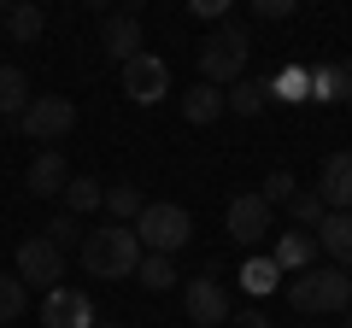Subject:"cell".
<instances>
[{
	"mask_svg": "<svg viewBox=\"0 0 352 328\" xmlns=\"http://www.w3.org/2000/svg\"><path fill=\"white\" fill-rule=\"evenodd\" d=\"M182 311L194 316V323L200 328H217V323H229V293H223V281L212 276V270H206V276H194L188 288H182Z\"/></svg>",
	"mask_w": 352,
	"mask_h": 328,
	"instance_id": "9",
	"label": "cell"
},
{
	"mask_svg": "<svg viewBox=\"0 0 352 328\" xmlns=\"http://www.w3.org/2000/svg\"><path fill=\"white\" fill-rule=\"evenodd\" d=\"M247 59H252V41H247V24L223 18L212 36L200 41V76L194 82H212V89H229L247 76Z\"/></svg>",
	"mask_w": 352,
	"mask_h": 328,
	"instance_id": "2",
	"label": "cell"
},
{
	"mask_svg": "<svg viewBox=\"0 0 352 328\" xmlns=\"http://www.w3.org/2000/svg\"><path fill=\"white\" fill-rule=\"evenodd\" d=\"M305 82H311V100H335V65H305Z\"/></svg>",
	"mask_w": 352,
	"mask_h": 328,
	"instance_id": "29",
	"label": "cell"
},
{
	"mask_svg": "<svg viewBox=\"0 0 352 328\" xmlns=\"http://www.w3.org/2000/svg\"><path fill=\"white\" fill-rule=\"evenodd\" d=\"M100 47H106V59H118V65H129L135 53H147V41H141V12H135V6H124V12H106V24H100Z\"/></svg>",
	"mask_w": 352,
	"mask_h": 328,
	"instance_id": "11",
	"label": "cell"
},
{
	"mask_svg": "<svg viewBox=\"0 0 352 328\" xmlns=\"http://www.w3.org/2000/svg\"><path fill=\"white\" fill-rule=\"evenodd\" d=\"M100 205H106V188L94 176H71V182H65V211H71V217L100 211Z\"/></svg>",
	"mask_w": 352,
	"mask_h": 328,
	"instance_id": "21",
	"label": "cell"
},
{
	"mask_svg": "<svg viewBox=\"0 0 352 328\" xmlns=\"http://www.w3.org/2000/svg\"><path fill=\"white\" fill-rule=\"evenodd\" d=\"M18 129H24V141H65L76 129V106L65 94H30Z\"/></svg>",
	"mask_w": 352,
	"mask_h": 328,
	"instance_id": "5",
	"label": "cell"
},
{
	"mask_svg": "<svg viewBox=\"0 0 352 328\" xmlns=\"http://www.w3.org/2000/svg\"><path fill=\"white\" fill-rule=\"evenodd\" d=\"M311 240H317V253H329L335 270H352V211H329Z\"/></svg>",
	"mask_w": 352,
	"mask_h": 328,
	"instance_id": "14",
	"label": "cell"
},
{
	"mask_svg": "<svg viewBox=\"0 0 352 328\" xmlns=\"http://www.w3.org/2000/svg\"><path fill=\"white\" fill-rule=\"evenodd\" d=\"M335 100H346V106H352V59H346V65H335Z\"/></svg>",
	"mask_w": 352,
	"mask_h": 328,
	"instance_id": "32",
	"label": "cell"
},
{
	"mask_svg": "<svg viewBox=\"0 0 352 328\" xmlns=\"http://www.w3.org/2000/svg\"><path fill=\"white\" fill-rule=\"evenodd\" d=\"M135 281L147 293H164V288H176V264L164 253H141V264H135Z\"/></svg>",
	"mask_w": 352,
	"mask_h": 328,
	"instance_id": "22",
	"label": "cell"
},
{
	"mask_svg": "<svg viewBox=\"0 0 352 328\" xmlns=\"http://www.w3.org/2000/svg\"><path fill=\"white\" fill-rule=\"evenodd\" d=\"M65 182H71V164H65L59 147H41L36 159H30L24 170V188L36 194V200H53V194H65Z\"/></svg>",
	"mask_w": 352,
	"mask_h": 328,
	"instance_id": "12",
	"label": "cell"
},
{
	"mask_svg": "<svg viewBox=\"0 0 352 328\" xmlns=\"http://www.w3.org/2000/svg\"><path fill=\"white\" fill-rule=\"evenodd\" d=\"M30 106V76L18 65H0V117H24Z\"/></svg>",
	"mask_w": 352,
	"mask_h": 328,
	"instance_id": "20",
	"label": "cell"
},
{
	"mask_svg": "<svg viewBox=\"0 0 352 328\" xmlns=\"http://www.w3.org/2000/svg\"><path fill=\"white\" fill-rule=\"evenodd\" d=\"M294 6H300V0H258L252 12L258 18H294Z\"/></svg>",
	"mask_w": 352,
	"mask_h": 328,
	"instance_id": "30",
	"label": "cell"
},
{
	"mask_svg": "<svg viewBox=\"0 0 352 328\" xmlns=\"http://www.w3.org/2000/svg\"><path fill=\"white\" fill-rule=\"evenodd\" d=\"M264 106H270L264 76H241V82H229V89H223V112H235V117H258Z\"/></svg>",
	"mask_w": 352,
	"mask_h": 328,
	"instance_id": "16",
	"label": "cell"
},
{
	"mask_svg": "<svg viewBox=\"0 0 352 328\" xmlns=\"http://www.w3.org/2000/svg\"><path fill=\"white\" fill-rule=\"evenodd\" d=\"M223 235L235 240V246H258L264 235H270V205L258 200V194H235V200H229V211H223Z\"/></svg>",
	"mask_w": 352,
	"mask_h": 328,
	"instance_id": "8",
	"label": "cell"
},
{
	"mask_svg": "<svg viewBox=\"0 0 352 328\" xmlns=\"http://www.w3.org/2000/svg\"><path fill=\"white\" fill-rule=\"evenodd\" d=\"M41 235H47L53 246H59V253H71V246H82V223H76L71 211H59V217H53L47 229H41Z\"/></svg>",
	"mask_w": 352,
	"mask_h": 328,
	"instance_id": "28",
	"label": "cell"
},
{
	"mask_svg": "<svg viewBox=\"0 0 352 328\" xmlns=\"http://www.w3.org/2000/svg\"><path fill=\"white\" fill-rule=\"evenodd\" d=\"M288 211H294V229H300V235H317V223L329 217V205L317 200L311 188H300V194H294V205H288Z\"/></svg>",
	"mask_w": 352,
	"mask_h": 328,
	"instance_id": "25",
	"label": "cell"
},
{
	"mask_svg": "<svg viewBox=\"0 0 352 328\" xmlns=\"http://www.w3.org/2000/svg\"><path fill=\"white\" fill-rule=\"evenodd\" d=\"M340 328H352V311H340Z\"/></svg>",
	"mask_w": 352,
	"mask_h": 328,
	"instance_id": "34",
	"label": "cell"
},
{
	"mask_svg": "<svg viewBox=\"0 0 352 328\" xmlns=\"http://www.w3.org/2000/svg\"><path fill=\"white\" fill-rule=\"evenodd\" d=\"M264 89H270V100H282V106H300V100H311L305 65H282L276 76H264Z\"/></svg>",
	"mask_w": 352,
	"mask_h": 328,
	"instance_id": "18",
	"label": "cell"
},
{
	"mask_svg": "<svg viewBox=\"0 0 352 328\" xmlns=\"http://www.w3.org/2000/svg\"><path fill=\"white\" fill-rule=\"evenodd\" d=\"M94 328H124V323H94Z\"/></svg>",
	"mask_w": 352,
	"mask_h": 328,
	"instance_id": "35",
	"label": "cell"
},
{
	"mask_svg": "<svg viewBox=\"0 0 352 328\" xmlns=\"http://www.w3.org/2000/svg\"><path fill=\"white\" fill-rule=\"evenodd\" d=\"M311 258H317V240L300 235V229L276 235V246H270V264H276L282 276H300V270H311Z\"/></svg>",
	"mask_w": 352,
	"mask_h": 328,
	"instance_id": "15",
	"label": "cell"
},
{
	"mask_svg": "<svg viewBox=\"0 0 352 328\" xmlns=\"http://www.w3.org/2000/svg\"><path fill=\"white\" fill-rule=\"evenodd\" d=\"M141 205H147V200H141L135 182H118V188H106V211H112V223H129V229H135Z\"/></svg>",
	"mask_w": 352,
	"mask_h": 328,
	"instance_id": "23",
	"label": "cell"
},
{
	"mask_svg": "<svg viewBox=\"0 0 352 328\" xmlns=\"http://www.w3.org/2000/svg\"><path fill=\"white\" fill-rule=\"evenodd\" d=\"M118 82H124V94H129L135 106H159L164 94H170V65H164L159 53H135V59L124 65Z\"/></svg>",
	"mask_w": 352,
	"mask_h": 328,
	"instance_id": "7",
	"label": "cell"
},
{
	"mask_svg": "<svg viewBox=\"0 0 352 328\" xmlns=\"http://www.w3.org/2000/svg\"><path fill=\"white\" fill-rule=\"evenodd\" d=\"M18 281H24V288H47V293L65 281V253L47 235H30L24 246H18Z\"/></svg>",
	"mask_w": 352,
	"mask_h": 328,
	"instance_id": "6",
	"label": "cell"
},
{
	"mask_svg": "<svg viewBox=\"0 0 352 328\" xmlns=\"http://www.w3.org/2000/svg\"><path fill=\"white\" fill-rule=\"evenodd\" d=\"M82 270L94 281H124V276H135V264H141V240H135V229L129 223H106V229H94V235H82Z\"/></svg>",
	"mask_w": 352,
	"mask_h": 328,
	"instance_id": "1",
	"label": "cell"
},
{
	"mask_svg": "<svg viewBox=\"0 0 352 328\" xmlns=\"http://www.w3.org/2000/svg\"><path fill=\"white\" fill-rule=\"evenodd\" d=\"M317 200L329 211H352V152H329L323 159V176H317Z\"/></svg>",
	"mask_w": 352,
	"mask_h": 328,
	"instance_id": "13",
	"label": "cell"
},
{
	"mask_svg": "<svg viewBox=\"0 0 352 328\" xmlns=\"http://www.w3.org/2000/svg\"><path fill=\"white\" fill-rule=\"evenodd\" d=\"M100 316H94V299L76 288H53L47 299H41V328H94Z\"/></svg>",
	"mask_w": 352,
	"mask_h": 328,
	"instance_id": "10",
	"label": "cell"
},
{
	"mask_svg": "<svg viewBox=\"0 0 352 328\" xmlns=\"http://www.w3.org/2000/svg\"><path fill=\"white\" fill-rule=\"evenodd\" d=\"M188 12H194V18H217V24H223L229 6H223V0H188Z\"/></svg>",
	"mask_w": 352,
	"mask_h": 328,
	"instance_id": "31",
	"label": "cell"
},
{
	"mask_svg": "<svg viewBox=\"0 0 352 328\" xmlns=\"http://www.w3.org/2000/svg\"><path fill=\"white\" fill-rule=\"evenodd\" d=\"M6 30H12V41H36L41 30H47V12H41V6H6Z\"/></svg>",
	"mask_w": 352,
	"mask_h": 328,
	"instance_id": "24",
	"label": "cell"
},
{
	"mask_svg": "<svg viewBox=\"0 0 352 328\" xmlns=\"http://www.w3.org/2000/svg\"><path fill=\"white\" fill-rule=\"evenodd\" d=\"M182 117H188V124H217V117H223V89L194 82V89L182 94Z\"/></svg>",
	"mask_w": 352,
	"mask_h": 328,
	"instance_id": "17",
	"label": "cell"
},
{
	"mask_svg": "<svg viewBox=\"0 0 352 328\" xmlns=\"http://www.w3.org/2000/svg\"><path fill=\"white\" fill-rule=\"evenodd\" d=\"M229 328H270V316H264V311H235Z\"/></svg>",
	"mask_w": 352,
	"mask_h": 328,
	"instance_id": "33",
	"label": "cell"
},
{
	"mask_svg": "<svg viewBox=\"0 0 352 328\" xmlns=\"http://www.w3.org/2000/svg\"><path fill=\"white\" fill-rule=\"evenodd\" d=\"M241 288H247L252 299H264V293H276V288H282V270L270 264V258L247 253V258H241Z\"/></svg>",
	"mask_w": 352,
	"mask_h": 328,
	"instance_id": "19",
	"label": "cell"
},
{
	"mask_svg": "<svg viewBox=\"0 0 352 328\" xmlns=\"http://www.w3.org/2000/svg\"><path fill=\"white\" fill-rule=\"evenodd\" d=\"M282 293H288V305H294V311H305V316L352 311V281H346V270H335V264L300 270L294 281H282Z\"/></svg>",
	"mask_w": 352,
	"mask_h": 328,
	"instance_id": "3",
	"label": "cell"
},
{
	"mask_svg": "<svg viewBox=\"0 0 352 328\" xmlns=\"http://www.w3.org/2000/svg\"><path fill=\"white\" fill-rule=\"evenodd\" d=\"M294 194H300V182H294V170H270L264 176V188H258V200L276 211V205H294Z\"/></svg>",
	"mask_w": 352,
	"mask_h": 328,
	"instance_id": "26",
	"label": "cell"
},
{
	"mask_svg": "<svg viewBox=\"0 0 352 328\" xmlns=\"http://www.w3.org/2000/svg\"><path fill=\"white\" fill-rule=\"evenodd\" d=\"M30 311V288L12 276H0V323H18V316Z\"/></svg>",
	"mask_w": 352,
	"mask_h": 328,
	"instance_id": "27",
	"label": "cell"
},
{
	"mask_svg": "<svg viewBox=\"0 0 352 328\" xmlns=\"http://www.w3.org/2000/svg\"><path fill=\"white\" fill-rule=\"evenodd\" d=\"M135 240H141V253H164V258H176V253L194 240V217L182 211V205L147 200V205H141V217H135Z\"/></svg>",
	"mask_w": 352,
	"mask_h": 328,
	"instance_id": "4",
	"label": "cell"
}]
</instances>
